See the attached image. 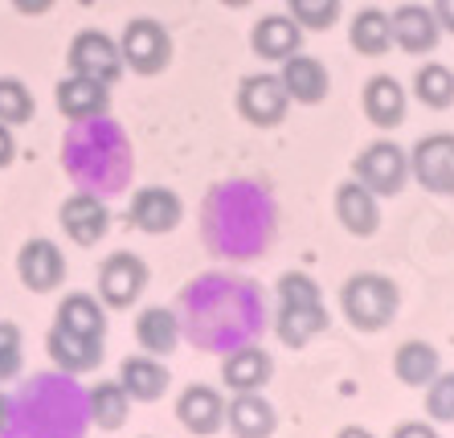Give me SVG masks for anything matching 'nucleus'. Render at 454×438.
<instances>
[{
  "instance_id": "b1692460",
  "label": "nucleus",
  "mask_w": 454,
  "mask_h": 438,
  "mask_svg": "<svg viewBox=\"0 0 454 438\" xmlns=\"http://www.w3.org/2000/svg\"><path fill=\"white\" fill-rule=\"evenodd\" d=\"M348 42L356 54H369V58H380L385 50L393 45V25H389V12L380 9H364L352 17V29H348Z\"/></svg>"
},
{
  "instance_id": "412c9836",
  "label": "nucleus",
  "mask_w": 454,
  "mask_h": 438,
  "mask_svg": "<svg viewBox=\"0 0 454 438\" xmlns=\"http://www.w3.org/2000/svg\"><path fill=\"white\" fill-rule=\"evenodd\" d=\"M364 115L372 119V128H397L405 119V90L397 78L377 74L364 86Z\"/></svg>"
},
{
  "instance_id": "f3484780",
  "label": "nucleus",
  "mask_w": 454,
  "mask_h": 438,
  "mask_svg": "<svg viewBox=\"0 0 454 438\" xmlns=\"http://www.w3.org/2000/svg\"><path fill=\"white\" fill-rule=\"evenodd\" d=\"M176 418L192 434H201V438L217 434L225 426V402H222V394H213L209 385H192V389H184L176 397Z\"/></svg>"
},
{
  "instance_id": "72a5a7b5",
  "label": "nucleus",
  "mask_w": 454,
  "mask_h": 438,
  "mask_svg": "<svg viewBox=\"0 0 454 438\" xmlns=\"http://www.w3.org/2000/svg\"><path fill=\"white\" fill-rule=\"evenodd\" d=\"M12 156H17V139H12L9 123H0V168H4V164H12Z\"/></svg>"
},
{
  "instance_id": "0eeeda50",
  "label": "nucleus",
  "mask_w": 454,
  "mask_h": 438,
  "mask_svg": "<svg viewBox=\"0 0 454 438\" xmlns=\"http://www.w3.org/2000/svg\"><path fill=\"white\" fill-rule=\"evenodd\" d=\"M70 70L82 78H95V82H115L123 74V54H119V42L106 37L98 29H82L70 42Z\"/></svg>"
},
{
  "instance_id": "c9c22d12",
  "label": "nucleus",
  "mask_w": 454,
  "mask_h": 438,
  "mask_svg": "<svg viewBox=\"0 0 454 438\" xmlns=\"http://www.w3.org/2000/svg\"><path fill=\"white\" fill-rule=\"evenodd\" d=\"M434 17L446 33H454V0H434Z\"/></svg>"
},
{
  "instance_id": "cd10ccee",
  "label": "nucleus",
  "mask_w": 454,
  "mask_h": 438,
  "mask_svg": "<svg viewBox=\"0 0 454 438\" xmlns=\"http://www.w3.org/2000/svg\"><path fill=\"white\" fill-rule=\"evenodd\" d=\"M413 95L422 98L426 107L434 111H446L454 103V70L442 62H426L413 78Z\"/></svg>"
},
{
  "instance_id": "c85d7f7f",
  "label": "nucleus",
  "mask_w": 454,
  "mask_h": 438,
  "mask_svg": "<svg viewBox=\"0 0 454 438\" xmlns=\"http://www.w3.org/2000/svg\"><path fill=\"white\" fill-rule=\"evenodd\" d=\"M33 119V95L21 78H0V123H29Z\"/></svg>"
},
{
  "instance_id": "4468645a",
  "label": "nucleus",
  "mask_w": 454,
  "mask_h": 438,
  "mask_svg": "<svg viewBox=\"0 0 454 438\" xmlns=\"http://www.w3.org/2000/svg\"><path fill=\"white\" fill-rule=\"evenodd\" d=\"M336 217L340 225L348 230V234L356 238H369L372 230L380 225V205H377V192L364 189V184L352 176V181H344L336 189Z\"/></svg>"
},
{
  "instance_id": "f8f14e48",
  "label": "nucleus",
  "mask_w": 454,
  "mask_h": 438,
  "mask_svg": "<svg viewBox=\"0 0 454 438\" xmlns=\"http://www.w3.org/2000/svg\"><path fill=\"white\" fill-rule=\"evenodd\" d=\"M389 25H393V42L402 45L405 54H430L438 37H442V25L426 4H402L389 17Z\"/></svg>"
},
{
  "instance_id": "a878e982",
  "label": "nucleus",
  "mask_w": 454,
  "mask_h": 438,
  "mask_svg": "<svg viewBox=\"0 0 454 438\" xmlns=\"http://www.w3.org/2000/svg\"><path fill=\"white\" fill-rule=\"evenodd\" d=\"M393 373L405 385H430L438 377V353L426 340H405L393 356Z\"/></svg>"
},
{
  "instance_id": "bb28decb",
  "label": "nucleus",
  "mask_w": 454,
  "mask_h": 438,
  "mask_svg": "<svg viewBox=\"0 0 454 438\" xmlns=\"http://www.w3.org/2000/svg\"><path fill=\"white\" fill-rule=\"evenodd\" d=\"M127 410H131V394H127L119 381H98L95 389H90V418H95L103 430L123 426Z\"/></svg>"
},
{
  "instance_id": "423d86ee",
  "label": "nucleus",
  "mask_w": 454,
  "mask_h": 438,
  "mask_svg": "<svg viewBox=\"0 0 454 438\" xmlns=\"http://www.w3.org/2000/svg\"><path fill=\"white\" fill-rule=\"evenodd\" d=\"M144 287H148V267H144V258L119 250V254H111L103 267H98V300H103V308L127 311L139 295H144Z\"/></svg>"
},
{
  "instance_id": "9d476101",
  "label": "nucleus",
  "mask_w": 454,
  "mask_h": 438,
  "mask_svg": "<svg viewBox=\"0 0 454 438\" xmlns=\"http://www.w3.org/2000/svg\"><path fill=\"white\" fill-rule=\"evenodd\" d=\"M45 353H50V361L58 364L62 373H90V369H98V361H103V340L78 336V332L53 324L50 336H45Z\"/></svg>"
},
{
  "instance_id": "e433bc0d",
  "label": "nucleus",
  "mask_w": 454,
  "mask_h": 438,
  "mask_svg": "<svg viewBox=\"0 0 454 438\" xmlns=\"http://www.w3.org/2000/svg\"><path fill=\"white\" fill-rule=\"evenodd\" d=\"M336 438H377V434H372V430H364V426H344Z\"/></svg>"
},
{
  "instance_id": "4c0bfd02",
  "label": "nucleus",
  "mask_w": 454,
  "mask_h": 438,
  "mask_svg": "<svg viewBox=\"0 0 454 438\" xmlns=\"http://www.w3.org/2000/svg\"><path fill=\"white\" fill-rule=\"evenodd\" d=\"M4 426H9V397L0 394V434H4Z\"/></svg>"
},
{
  "instance_id": "1a4fd4ad",
  "label": "nucleus",
  "mask_w": 454,
  "mask_h": 438,
  "mask_svg": "<svg viewBox=\"0 0 454 438\" xmlns=\"http://www.w3.org/2000/svg\"><path fill=\"white\" fill-rule=\"evenodd\" d=\"M17 275H21V283L29 291H58L66 278V258L62 250H58V242H50V238H29L21 246V254H17Z\"/></svg>"
},
{
  "instance_id": "9b49d317",
  "label": "nucleus",
  "mask_w": 454,
  "mask_h": 438,
  "mask_svg": "<svg viewBox=\"0 0 454 438\" xmlns=\"http://www.w3.org/2000/svg\"><path fill=\"white\" fill-rule=\"evenodd\" d=\"M62 230L70 242H78V246H95V242H103L106 238V225H111V214H106V205L98 201V197H90V192H74L70 201L62 205Z\"/></svg>"
},
{
  "instance_id": "dca6fc26",
  "label": "nucleus",
  "mask_w": 454,
  "mask_h": 438,
  "mask_svg": "<svg viewBox=\"0 0 454 438\" xmlns=\"http://www.w3.org/2000/svg\"><path fill=\"white\" fill-rule=\"evenodd\" d=\"M250 45H254V54L266 58V62H286L303 45V25L295 17H278V12L275 17H262L250 33Z\"/></svg>"
},
{
  "instance_id": "4be33fe9",
  "label": "nucleus",
  "mask_w": 454,
  "mask_h": 438,
  "mask_svg": "<svg viewBox=\"0 0 454 438\" xmlns=\"http://www.w3.org/2000/svg\"><path fill=\"white\" fill-rule=\"evenodd\" d=\"M119 385L131 394V402H156L168 389V369L152 356H127L119 364Z\"/></svg>"
},
{
  "instance_id": "a211bd4d",
  "label": "nucleus",
  "mask_w": 454,
  "mask_h": 438,
  "mask_svg": "<svg viewBox=\"0 0 454 438\" xmlns=\"http://www.w3.org/2000/svg\"><path fill=\"white\" fill-rule=\"evenodd\" d=\"M106 103H111L106 82H95V78H82V74H70L58 82V111L66 119H74V123L103 115Z\"/></svg>"
},
{
  "instance_id": "6e6552de",
  "label": "nucleus",
  "mask_w": 454,
  "mask_h": 438,
  "mask_svg": "<svg viewBox=\"0 0 454 438\" xmlns=\"http://www.w3.org/2000/svg\"><path fill=\"white\" fill-rule=\"evenodd\" d=\"M410 172L418 184L430 192H454V136L438 131V136L418 139V148L410 156Z\"/></svg>"
},
{
  "instance_id": "c756f323",
  "label": "nucleus",
  "mask_w": 454,
  "mask_h": 438,
  "mask_svg": "<svg viewBox=\"0 0 454 438\" xmlns=\"http://www.w3.org/2000/svg\"><path fill=\"white\" fill-rule=\"evenodd\" d=\"M286 9L303 29H332L340 21V0H286Z\"/></svg>"
},
{
  "instance_id": "393cba45",
  "label": "nucleus",
  "mask_w": 454,
  "mask_h": 438,
  "mask_svg": "<svg viewBox=\"0 0 454 438\" xmlns=\"http://www.w3.org/2000/svg\"><path fill=\"white\" fill-rule=\"evenodd\" d=\"M58 324L78 336H95L103 340L106 336V311H103V300H90V295H66L62 308H58Z\"/></svg>"
},
{
  "instance_id": "7ed1b4c3",
  "label": "nucleus",
  "mask_w": 454,
  "mask_h": 438,
  "mask_svg": "<svg viewBox=\"0 0 454 438\" xmlns=\"http://www.w3.org/2000/svg\"><path fill=\"white\" fill-rule=\"evenodd\" d=\"M352 176L377 197H397L410 181V156L393 139H377L352 160Z\"/></svg>"
},
{
  "instance_id": "20e7f679",
  "label": "nucleus",
  "mask_w": 454,
  "mask_h": 438,
  "mask_svg": "<svg viewBox=\"0 0 454 438\" xmlns=\"http://www.w3.org/2000/svg\"><path fill=\"white\" fill-rule=\"evenodd\" d=\"M119 54H123V66H131L136 74H160L172 62V37L160 21L136 17V21H127L123 37H119Z\"/></svg>"
},
{
  "instance_id": "2f4dec72",
  "label": "nucleus",
  "mask_w": 454,
  "mask_h": 438,
  "mask_svg": "<svg viewBox=\"0 0 454 438\" xmlns=\"http://www.w3.org/2000/svg\"><path fill=\"white\" fill-rule=\"evenodd\" d=\"M21 369V328L0 320V381H9Z\"/></svg>"
},
{
  "instance_id": "f704fd0d",
  "label": "nucleus",
  "mask_w": 454,
  "mask_h": 438,
  "mask_svg": "<svg viewBox=\"0 0 454 438\" xmlns=\"http://www.w3.org/2000/svg\"><path fill=\"white\" fill-rule=\"evenodd\" d=\"M12 9L25 12V17H42V12L53 9V0H12Z\"/></svg>"
},
{
  "instance_id": "7c9ffc66",
  "label": "nucleus",
  "mask_w": 454,
  "mask_h": 438,
  "mask_svg": "<svg viewBox=\"0 0 454 438\" xmlns=\"http://www.w3.org/2000/svg\"><path fill=\"white\" fill-rule=\"evenodd\" d=\"M426 414L434 422H454V373H442L430 381V394H426Z\"/></svg>"
},
{
  "instance_id": "473e14b6",
  "label": "nucleus",
  "mask_w": 454,
  "mask_h": 438,
  "mask_svg": "<svg viewBox=\"0 0 454 438\" xmlns=\"http://www.w3.org/2000/svg\"><path fill=\"white\" fill-rule=\"evenodd\" d=\"M393 438H442L434 426H426V422H405V426L393 430Z\"/></svg>"
},
{
  "instance_id": "f257e3e1",
  "label": "nucleus",
  "mask_w": 454,
  "mask_h": 438,
  "mask_svg": "<svg viewBox=\"0 0 454 438\" xmlns=\"http://www.w3.org/2000/svg\"><path fill=\"white\" fill-rule=\"evenodd\" d=\"M278 340L286 348H303L307 340H316L328 328V311H324V295L307 275H283L278 278Z\"/></svg>"
},
{
  "instance_id": "2eb2a0df",
  "label": "nucleus",
  "mask_w": 454,
  "mask_h": 438,
  "mask_svg": "<svg viewBox=\"0 0 454 438\" xmlns=\"http://www.w3.org/2000/svg\"><path fill=\"white\" fill-rule=\"evenodd\" d=\"M283 86L286 95H291V103H303V107H316V103H324L328 98V70H324V62L319 58H307V54H291L283 62Z\"/></svg>"
},
{
  "instance_id": "58836bf2",
  "label": "nucleus",
  "mask_w": 454,
  "mask_h": 438,
  "mask_svg": "<svg viewBox=\"0 0 454 438\" xmlns=\"http://www.w3.org/2000/svg\"><path fill=\"white\" fill-rule=\"evenodd\" d=\"M222 4H230V9H246L250 0H222Z\"/></svg>"
},
{
  "instance_id": "6ab92c4d",
  "label": "nucleus",
  "mask_w": 454,
  "mask_h": 438,
  "mask_svg": "<svg viewBox=\"0 0 454 438\" xmlns=\"http://www.w3.org/2000/svg\"><path fill=\"white\" fill-rule=\"evenodd\" d=\"M275 373V361L262 353V348H238L222 361V377L230 385L233 394H254V389H262Z\"/></svg>"
},
{
  "instance_id": "5701e85b",
  "label": "nucleus",
  "mask_w": 454,
  "mask_h": 438,
  "mask_svg": "<svg viewBox=\"0 0 454 438\" xmlns=\"http://www.w3.org/2000/svg\"><path fill=\"white\" fill-rule=\"evenodd\" d=\"M136 340L144 353L152 356H168L172 348L180 344V320L176 311L168 308H144L136 320Z\"/></svg>"
},
{
  "instance_id": "39448f33",
  "label": "nucleus",
  "mask_w": 454,
  "mask_h": 438,
  "mask_svg": "<svg viewBox=\"0 0 454 438\" xmlns=\"http://www.w3.org/2000/svg\"><path fill=\"white\" fill-rule=\"evenodd\" d=\"M286 107H291V95L278 74H250L238 86V111H242L246 123L254 128H275L283 123Z\"/></svg>"
},
{
  "instance_id": "f03ea898",
  "label": "nucleus",
  "mask_w": 454,
  "mask_h": 438,
  "mask_svg": "<svg viewBox=\"0 0 454 438\" xmlns=\"http://www.w3.org/2000/svg\"><path fill=\"white\" fill-rule=\"evenodd\" d=\"M344 316H348L352 328L360 332H380L385 324L397 316V287H393V278L385 275H352L344 283Z\"/></svg>"
},
{
  "instance_id": "aec40b11",
  "label": "nucleus",
  "mask_w": 454,
  "mask_h": 438,
  "mask_svg": "<svg viewBox=\"0 0 454 438\" xmlns=\"http://www.w3.org/2000/svg\"><path fill=\"white\" fill-rule=\"evenodd\" d=\"M225 422L238 438H270L275 434V410L258 394H238L225 406Z\"/></svg>"
},
{
  "instance_id": "ddd939ff",
  "label": "nucleus",
  "mask_w": 454,
  "mask_h": 438,
  "mask_svg": "<svg viewBox=\"0 0 454 438\" xmlns=\"http://www.w3.org/2000/svg\"><path fill=\"white\" fill-rule=\"evenodd\" d=\"M184 217V205L172 189H139L131 197V225H139L144 234H168Z\"/></svg>"
}]
</instances>
